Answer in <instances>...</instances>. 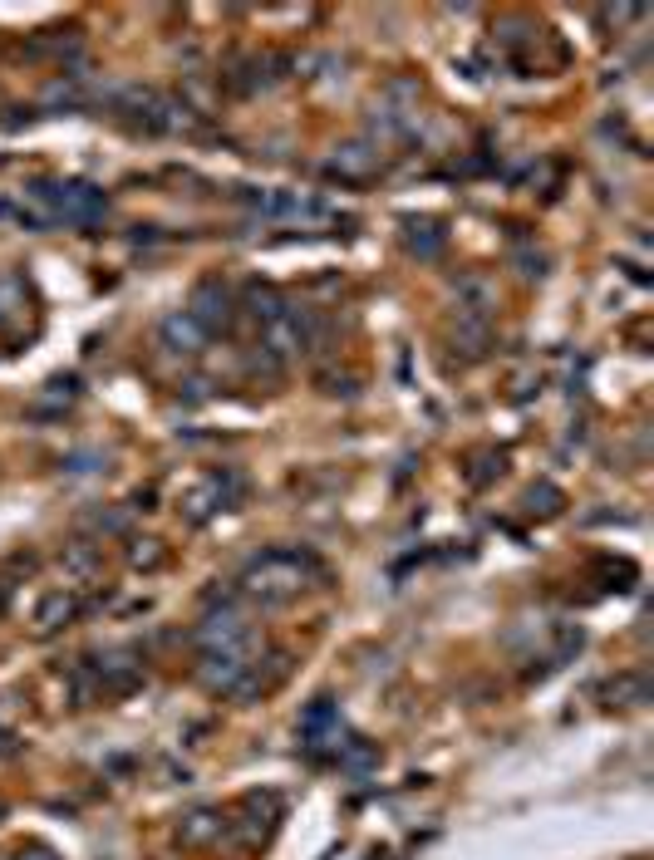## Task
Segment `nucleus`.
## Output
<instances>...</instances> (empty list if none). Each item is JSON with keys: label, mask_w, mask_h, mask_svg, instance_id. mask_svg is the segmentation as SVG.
Returning <instances> with one entry per match:
<instances>
[{"label": "nucleus", "mask_w": 654, "mask_h": 860, "mask_svg": "<svg viewBox=\"0 0 654 860\" xmlns=\"http://www.w3.org/2000/svg\"><path fill=\"white\" fill-rule=\"evenodd\" d=\"M320 580H325V566L310 551H266V556H256L246 566L241 590L251 600H261V605H291Z\"/></svg>", "instance_id": "obj_1"}, {"label": "nucleus", "mask_w": 654, "mask_h": 860, "mask_svg": "<svg viewBox=\"0 0 654 860\" xmlns=\"http://www.w3.org/2000/svg\"><path fill=\"white\" fill-rule=\"evenodd\" d=\"M325 340V325H320V315L310 310V305H281L266 325H261V354L271 359V364H286V359H300V354H310L315 344Z\"/></svg>", "instance_id": "obj_2"}, {"label": "nucleus", "mask_w": 654, "mask_h": 860, "mask_svg": "<svg viewBox=\"0 0 654 860\" xmlns=\"http://www.w3.org/2000/svg\"><path fill=\"white\" fill-rule=\"evenodd\" d=\"M45 207V222H69V227H94L109 217V197L89 182H40L30 192Z\"/></svg>", "instance_id": "obj_3"}, {"label": "nucleus", "mask_w": 654, "mask_h": 860, "mask_svg": "<svg viewBox=\"0 0 654 860\" xmlns=\"http://www.w3.org/2000/svg\"><path fill=\"white\" fill-rule=\"evenodd\" d=\"M237 502H241L237 472H207V477H197V482L178 497V507L187 512V521H207V516L227 512V507H237Z\"/></svg>", "instance_id": "obj_4"}, {"label": "nucleus", "mask_w": 654, "mask_h": 860, "mask_svg": "<svg viewBox=\"0 0 654 860\" xmlns=\"http://www.w3.org/2000/svg\"><path fill=\"white\" fill-rule=\"evenodd\" d=\"M246 669H251V639L222 644V649H202V684L207 688L232 693V688L246 679Z\"/></svg>", "instance_id": "obj_5"}, {"label": "nucleus", "mask_w": 654, "mask_h": 860, "mask_svg": "<svg viewBox=\"0 0 654 860\" xmlns=\"http://www.w3.org/2000/svg\"><path fill=\"white\" fill-rule=\"evenodd\" d=\"M232 310H237V305H232V290L222 286V281H202L197 295H192V305H187V315H192L207 335H212V330H227V325H232Z\"/></svg>", "instance_id": "obj_6"}, {"label": "nucleus", "mask_w": 654, "mask_h": 860, "mask_svg": "<svg viewBox=\"0 0 654 860\" xmlns=\"http://www.w3.org/2000/svg\"><path fill=\"white\" fill-rule=\"evenodd\" d=\"M158 340H163V349H173V354H182V359H192V354H202L207 330H202L187 310H173V315L158 325Z\"/></svg>", "instance_id": "obj_7"}, {"label": "nucleus", "mask_w": 654, "mask_h": 860, "mask_svg": "<svg viewBox=\"0 0 654 860\" xmlns=\"http://www.w3.org/2000/svg\"><path fill=\"white\" fill-rule=\"evenodd\" d=\"M84 615V595H74V590H50L45 600H40V610H35V630L50 634V630H64V625H74Z\"/></svg>", "instance_id": "obj_8"}, {"label": "nucleus", "mask_w": 654, "mask_h": 860, "mask_svg": "<svg viewBox=\"0 0 654 860\" xmlns=\"http://www.w3.org/2000/svg\"><path fill=\"white\" fill-rule=\"evenodd\" d=\"M241 639H251V625L241 620L237 610H212L202 620V630H197L202 649H222V644H241Z\"/></svg>", "instance_id": "obj_9"}, {"label": "nucleus", "mask_w": 654, "mask_h": 860, "mask_svg": "<svg viewBox=\"0 0 654 860\" xmlns=\"http://www.w3.org/2000/svg\"><path fill=\"white\" fill-rule=\"evenodd\" d=\"M330 172L345 177V182H364L379 172V148L374 143H345L335 158H330Z\"/></svg>", "instance_id": "obj_10"}, {"label": "nucleus", "mask_w": 654, "mask_h": 860, "mask_svg": "<svg viewBox=\"0 0 654 860\" xmlns=\"http://www.w3.org/2000/svg\"><path fill=\"white\" fill-rule=\"evenodd\" d=\"M404 246H409L414 256H438V251H443V231L433 227V222H409V227H404Z\"/></svg>", "instance_id": "obj_11"}, {"label": "nucleus", "mask_w": 654, "mask_h": 860, "mask_svg": "<svg viewBox=\"0 0 654 860\" xmlns=\"http://www.w3.org/2000/svg\"><path fill=\"white\" fill-rule=\"evenodd\" d=\"M217 831H222V821H217L212 811H192L178 836H182V846H202V841H212Z\"/></svg>", "instance_id": "obj_12"}, {"label": "nucleus", "mask_w": 654, "mask_h": 860, "mask_svg": "<svg viewBox=\"0 0 654 860\" xmlns=\"http://www.w3.org/2000/svg\"><path fill=\"white\" fill-rule=\"evenodd\" d=\"M246 305H251V315H256V325H266L281 305H286V295H276L271 286H251L246 290Z\"/></svg>", "instance_id": "obj_13"}, {"label": "nucleus", "mask_w": 654, "mask_h": 860, "mask_svg": "<svg viewBox=\"0 0 654 860\" xmlns=\"http://www.w3.org/2000/svg\"><path fill=\"white\" fill-rule=\"evenodd\" d=\"M64 571L94 575V571H99V546H89V541H74V546H64Z\"/></svg>", "instance_id": "obj_14"}, {"label": "nucleus", "mask_w": 654, "mask_h": 860, "mask_svg": "<svg viewBox=\"0 0 654 860\" xmlns=\"http://www.w3.org/2000/svg\"><path fill=\"white\" fill-rule=\"evenodd\" d=\"M128 561H133V566H143V571H153V566H163V551H158V541H133Z\"/></svg>", "instance_id": "obj_15"}]
</instances>
